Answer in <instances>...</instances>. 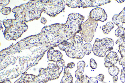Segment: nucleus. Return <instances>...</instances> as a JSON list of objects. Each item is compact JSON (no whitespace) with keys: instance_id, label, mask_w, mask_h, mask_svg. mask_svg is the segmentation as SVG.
Returning a JSON list of instances; mask_svg holds the SVG:
<instances>
[{"instance_id":"obj_1","label":"nucleus","mask_w":125,"mask_h":83,"mask_svg":"<svg viewBox=\"0 0 125 83\" xmlns=\"http://www.w3.org/2000/svg\"><path fill=\"white\" fill-rule=\"evenodd\" d=\"M83 39L80 36L75 35L71 38L62 42L58 45L59 49L64 51L67 55L72 58H82L85 54H90L92 51L90 44H83Z\"/></svg>"},{"instance_id":"obj_2","label":"nucleus","mask_w":125,"mask_h":83,"mask_svg":"<svg viewBox=\"0 0 125 83\" xmlns=\"http://www.w3.org/2000/svg\"><path fill=\"white\" fill-rule=\"evenodd\" d=\"M114 42L111 38L106 37L101 39L97 38L94 44L92 51L97 56L103 57L108 51L113 49Z\"/></svg>"},{"instance_id":"obj_3","label":"nucleus","mask_w":125,"mask_h":83,"mask_svg":"<svg viewBox=\"0 0 125 83\" xmlns=\"http://www.w3.org/2000/svg\"><path fill=\"white\" fill-rule=\"evenodd\" d=\"M97 22L89 17L82 24L79 32L83 40L86 42H90L93 39L98 26Z\"/></svg>"},{"instance_id":"obj_4","label":"nucleus","mask_w":125,"mask_h":83,"mask_svg":"<svg viewBox=\"0 0 125 83\" xmlns=\"http://www.w3.org/2000/svg\"><path fill=\"white\" fill-rule=\"evenodd\" d=\"M111 0H66V5L73 8L83 7L84 8L89 7H96L110 3Z\"/></svg>"},{"instance_id":"obj_5","label":"nucleus","mask_w":125,"mask_h":83,"mask_svg":"<svg viewBox=\"0 0 125 83\" xmlns=\"http://www.w3.org/2000/svg\"><path fill=\"white\" fill-rule=\"evenodd\" d=\"M89 17L92 19L102 22L106 20L107 18L104 10L100 8H96L92 9L90 12Z\"/></svg>"},{"instance_id":"obj_6","label":"nucleus","mask_w":125,"mask_h":83,"mask_svg":"<svg viewBox=\"0 0 125 83\" xmlns=\"http://www.w3.org/2000/svg\"><path fill=\"white\" fill-rule=\"evenodd\" d=\"M104 61L105 62H109L113 65H115L119 61L118 56L116 52L111 51L105 56Z\"/></svg>"},{"instance_id":"obj_7","label":"nucleus","mask_w":125,"mask_h":83,"mask_svg":"<svg viewBox=\"0 0 125 83\" xmlns=\"http://www.w3.org/2000/svg\"><path fill=\"white\" fill-rule=\"evenodd\" d=\"M49 53L51 56L50 61L56 62L62 59V53L59 50H54L53 47L50 49Z\"/></svg>"},{"instance_id":"obj_8","label":"nucleus","mask_w":125,"mask_h":83,"mask_svg":"<svg viewBox=\"0 0 125 83\" xmlns=\"http://www.w3.org/2000/svg\"><path fill=\"white\" fill-rule=\"evenodd\" d=\"M85 65V63L83 61H79L77 63V69L75 72V76L77 79L82 75Z\"/></svg>"},{"instance_id":"obj_9","label":"nucleus","mask_w":125,"mask_h":83,"mask_svg":"<svg viewBox=\"0 0 125 83\" xmlns=\"http://www.w3.org/2000/svg\"><path fill=\"white\" fill-rule=\"evenodd\" d=\"M114 27V26L113 23L111 22H109L102 27V30L104 34H109Z\"/></svg>"},{"instance_id":"obj_10","label":"nucleus","mask_w":125,"mask_h":83,"mask_svg":"<svg viewBox=\"0 0 125 83\" xmlns=\"http://www.w3.org/2000/svg\"><path fill=\"white\" fill-rule=\"evenodd\" d=\"M108 71L109 74L113 76L117 75L119 72V69L117 66L112 65L108 68Z\"/></svg>"},{"instance_id":"obj_11","label":"nucleus","mask_w":125,"mask_h":83,"mask_svg":"<svg viewBox=\"0 0 125 83\" xmlns=\"http://www.w3.org/2000/svg\"><path fill=\"white\" fill-rule=\"evenodd\" d=\"M113 22L118 27H122L123 25L122 21L118 17L117 15H115L112 18Z\"/></svg>"},{"instance_id":"obj_12","label":"nucleus","mask_w":125,"mask_h":83,"mask_svg":"<svg viewBox=\"0 0 125 83\" xmlns=\"http://www.w3.org/2000/svg\"><path fill=\"white\" fill-rule=\"evenodd\" d=\"M89 78L86 75H82L77 79L75 83H88Z\"/></svg>"},{"instance_id":"obj_13","label":"nucleus","mask_w":125,"mask_h":83,"mask_svg":"<svg viewBox=\"0 0 125 83\" xmlns=\"http://www.w3.org/2000/svg\"><path fill=\"white\" fill-rule=\"evenodd\" d=\"M123 34H125V28L122 27H118L115 31V34L117 37Z\"/></svg>"},{"instance_id":"obj_14","label":"nucleus","mask_w":125,"mask_h":83,"mask_svg":"<svg viewBox=\"0 0 125 83\" xmlns=\"http://www.w3.org/2000/svg\"><path fill=\"white\" fill-rule=\"evenodd\" d=\"M118 15V17L125 24V7L122 11Z\"/></svg>"},{"instance_id":"obj_15","label":"nucleus","mask_w":125,"mask_h":83,"mask_svg":"<svg viewBox=\"0 0 125 83\" xmlns=\"http://www.w3.org/2000/svg\"><path fill=\"white\" fill-rule=\"evenodd\" d=\"M120 79L122 83H125V67H124L121 70Z\"/></svg>"},{"instance_id":"obj_16","label":"nucleus","mask_w":125,"mask_h":83,"mask_svg":"<svg viewBox=\"0 0 125 83\" xmlns=\"http://www.w3.org/2000/svg\"><path fill=\"white\" fill-rule=\"evenodd\" d=\"M90 65L91 67L93 69H96L97 66V64L95 60L91 58L90 61Z\"/></svg>"},{"instance_id":"obj_17","label":"nucleus","mask_w":125,"mask_h":83,"mask_svg":"<svg viewBox=\"0 0 125 83\" xmlns=\"http://www.w3.org/2000/svg\"><path fill=\"white\" fill-rule=\"evenodd\" d=\"M56 65L59 67H63L64 66V62L62 59L59 60L56 62Z\"/></svg>"},{"instance_id":"obj_18","label":"nucleus","mask_w":125,"mask_h":83,"mask_svg":"<svg viewBox=\"0 0 125 83\" xmlns=\"http://www.w3.org/2000/svg\"><path fill=\"white\" fill-rule=\"evenodd\" d=\"M88 83H98L97 79L95 77H90L89 78Z\"/></svg>"},{"instance_id":"obj_19","label":"nucleus","mask_w":125,"mask_h":83,"mask_svg":"<svg viewBox=\"0 0 125 83\" xmlns=\"http://www.w3.org/2000/svg\"><path fill=\"white\" fill-rule=\"evenodd\" d=\"M97 79L101 82L103 81L104 77V75L102 74H100L97 76Z\"/></svg>"},{"instance_id":"obj_20","label":"nucleus","mask_w":125,"mask_h":83,"mask_svg":"<svg viewBox=\"0 0 125 83\" xmlns=\"http://www.w3.org/2000/svg\"><path fill=\"white\" fill-rule=\"evenodd\" d=\"M75 65V64L73 62L69 63L67 65V66L70 69H72L74 67Z\"/></svg>"},{"instance_id":"obj_21","label":"nucleus","mask_w":125,"mask_h":83,"mask_svg":"<svg viewBox=\"0 0 125 83\" xmlns=\"http://www.w3.org/2000/svg\"><path fill=\"white\" fill-rule=\"evenodd\" d=\"M104 65L105 67L108 68L110 67L112 65H113L109 62H105Z\"/></svg>"},{"instance_id":"obj_22","label":"nucleus","mask_w":125,"mask_h":83,"mask_svg":"<svg viewBox=\"0 0 125 83\" xmlns=\"http://www.w3.org/2000/svg\"><path fill=\"white\" fill-rule=\"evenodd\" d=\"M68 67L67 66H65L64 69V74H68L70 73Z\"/></svg>"},{"instance_id":"obj_23","label":"nucleus","mask_w":125,"mask_h":83,"mask_svg":"<svg viewBox=\"0 0 125 83\" xmlns=\"http://www.w3.org/2000/svg\"><path fill=\"white\" fill-rule=\"evenodd\" d=\"M113 83H117L118 79L117 75H116L113 76Z\"/></svg>"},{"instance_id":"obj_24","label":"nucleus","mask_w":125,"mask_h":83,"mask_svg":"<svg viewBox=\"0 0 125 83\" xmlns=\"http://www.w3.org/2000/svg\"><path fill=\"white\" fill-rule=\"evenodd\" d=\"M1 83H11V82L9 80H6L3 81Z\"/></svg>"},{"instance_id":"obj_25","label":"nucleus","mask_w":125,"mask_h":83,"mask_svg":"<svg viewBox=\"0 0 125 83\" xmlns=\"http://www.w3.org/2000/svg\"><path fill=\"white\" fill-rule=\"evenodd\" d=\"M118 2V3H123V2L125 1V0H115Z\"/></svg>"},{"instance_id":"obj_26","label":"nucleus","mask_w":125,"mask_h":83,"mask_svg":"<svg viewBox=\"0 0 125 83\" xmlns=\"http://www.w3.org/2000/svg\"><path fill=\"white\" fill-rule=\"evenodd\" d=\"M34 12L36 14H37L38 13V12L37 11H35Z\"/></svg>"},{"instance_id":"obj_27","label":"nucleus","mask_w":125,"mask_h":83,"mask_svg":"<svg viewBox=\"0 0 125 83\" xmlns=\"http://www.w3.org/2000/svg\"><path fill=\"white\" fill-rule=\"evenodd\" d=\"M32 10H33V11H34V9H32Z\"/></svg>"},{"instance_id":"obj_28","label":"nucleus","mask_w":125,"mask_h":83,"mask_svg":"<svg viewBox=\"0 0 125 83\" xmlns=\"http://www.w3.org/2000/svg\"><path fill=\"white\" fill-rule=\"evenodd\" d=\"M105 83V82H103V83Z\"/></svg>"}]
</instances>
